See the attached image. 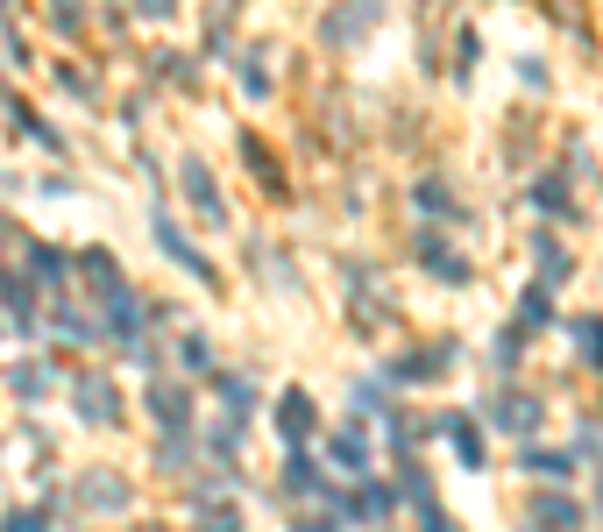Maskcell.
I'll return each instance as SVG.
<instances>
[{"label":"cell","instance_id":"cell-1","mask_svg":"<svg viewBox=\"0 0 603 532\" xmlns=\"http://www.w3.org/2000/svg\"><path fill=\"white\" fill-rule=\"evenodd\" d=\"M376 22H384V0H341L327 15V43H362Z\"/></svg>","mask_w":603,"mask_h":532},{"label":"cell","instance_id":"cell-2","mask_svg":"<svg viewBox=\"0 0 603 532\" xmlns=\"http://www.w3.org/2000/svg\"><path fill=\"white\" fill-rule=\"evenodd\" d=\"M185 192L199 199V213H213V220H220V192H213V178H206V164H199V157L185 164Z\"/></svg>","mask_w":603,"mask_h":532},{"label":"cell","instance_id":"cell-3","mask_svg":"<svg viewBox=\"0 0 603 532\" xmlns=\"http://www.w3.org/2000/svg\"><path fill=\"white\" fill-rule=\"evenodd\" d=\"M79 405H86V419H114L121 405H114V391H100V384H86L79 391Z\"/></svg>","mask_w":603,"mask_h":532},{"label":"cell","instance_id":"cell-4","mask_svg":"<svg viewBox=\"0 0 603 532\" xmlns=\"http://www.w3.org/2000/svg\"><path fill=\"white\" fill-rule=\"evenodd\" d=\"M497 419H504V426H533V419H540V405H533V398H504V405H497Z\"/></svg>","mask_w":603,"mask_h":532},{"label":"cell","instance_id":"cell-5","mask_svg":"<svg viewBox=\"0 0 603 532\" xmlns=\"http://www.w3.org/2000/svg\"><path fill=\"white\" fill-rule=\"evenodd\" d=\"M149 405H157V419L185 426V391H164V384H157V398H149Z\"/></svg>","mask_w":603,"mask_h":532},{"label":"cell","instance_id":"cell-6","mask_svg":"<svg viewBox=\"0 0 603 532\" xmlns=\"http://www.w3.org/2000/svg\"><path fill=\"white\" fill-rule=\"evenodd\" d=\"M121 497H128V490H121L114 476H93V483H86V504H107V511H114Z\"/></svg>","mask_w":603,"mask_h":532},{"label":"cell","instance_id":"cell-7","mask_svg":"<svg viewBox=\"0 0 603 532\" xmlns=\"http://www.w3.org/2000/svg\"><path fill=\"white\" fill-rule=\"evenodd\" d=\"M575 341H582V355H589V362H603V327H596V320H582V327H575Z\"/></svg>","mask_w":603,"mask_h":532},{"label":"cell","instance_id":"cell-8","mask_svg":"<svg viewBox=\"0 0 603 532\" xmlns=\"http://www.w3.org/2000/svg\"><path fill=\"white\" fill-rule=\"evenodd\" d=\"M284 419H291V440H306V419H313V405H306V398H284Z\"/></svg>","mask_w":603,"mask_h":532},{"label":"cell","instance_id":"cell-9","mask_svg":"<svg viewBox=\"0 0 603 532\" xmlns=\"http://www.w3.org/2000/svg\"><path fill=\"white\" fill-rule=\"evenodd\" d=\"M426 263H433L440 277H462V256H455V249H426Z\"/></svg>","mask_w":603,"mask_h":532},{"label":"cell","instance_id":"cell-10","mask_svg":"<svg viewBox=\"0 0 603 532\" xmlns=\"http://www.w3.org/2000/svg\"><path fill=\"white\" fill-rule=\"evenodd\" d=\"M135 8H142V15H171V8H178V0H135Z\"/></svg>","mask_w":603,"mask_h":532}]
</instances>
